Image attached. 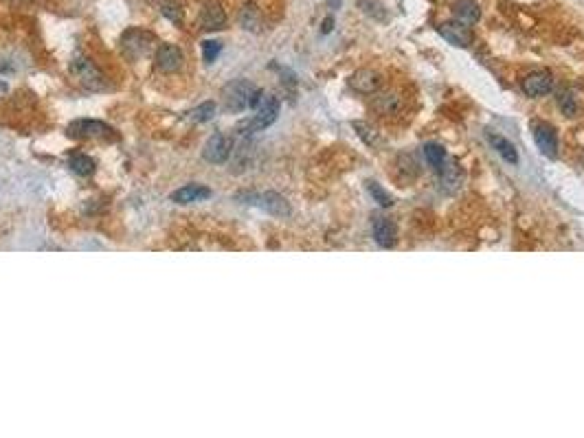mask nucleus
<instances>
[{"label":"nucleus","mask_w":584,"mask_h":438,"mask_svg":"<svg viewBox=\"0 0 584 438\" xmlns=\"http://www.w3.org/2000/svg\"><path fill=\"white\" fill-rule=\"evenodd\" d=\"M264 92L259 88L246 79H235L225 88V108L233 115H240V112L248 110V108H257V103L262 101Z\"/></svg>","instance_id":"f257e3e1"},{"label":"nucleus","mask_w":584,"mask_h":438,"mask_svg":"<svg viewBox=\"0 0 584 438\" xmlns=\"http://www.w3.org/2000/svg\"><path fill=\"white\" fill-rule=\"evenodd\" d=\"M66 134L70 139L82 141V139H117V132L110 128L104 121H95V119H77L68 123Z\"/></svg>","instance_id":"f03ea898"},{"label":"nucleus","mask_w":584,"mask_h":438,"mask_svg":"<svg viewBox=\"0 0 584 438\" xmlns=\"http://www.w3.org/2000/svg\"><path fill=\"white\" fill-rule=\"evenodd\" d=\"M279 117V99L272 94H264L262 101L255 108V117L244 125L246 132H262L266 128H270L272 123Z\"/></svg>","instance_id":"7ed1b4c3"},{"label":"nucleus","mask_w":584,"mask_h":438,"mask_svg":"<svg viewBox=\"0 0 584 438\" xmlns=\"http://www.w3.org/2000/svg\"><path fill=\"white\" fill-rule=\"evenodd\" d=\"M70 72L75 74V77H77L86 88H88V90H104V88H106L104 74L99 72V68L93 64L91 59H86V57H82V55H77L75 59H73Z\"/></svg>","instance_id":"20e7f679"},{"label":"nucleus","mask_w":584,"mask_h":438,"mask_svg":"<svg viewBox=\"0 0 584 438\" xmlns=\"http://www.w3.org/2000/svg\"><path fill=\"white\" fill-rule=\"evenodd\" d=\"M437 33L444 37L446 42L457 46V48H468L475 40V35H472L470 27L459 20H449V22H442L437 27Z\"/></svg>","instance_id":"39448f33"},{"label":"nucleus","mask_w":584,"mask_h":438,"mask_svg":"<svg viewBox=\"0 0 584 438\" xmlns=\"http://www.w3.org/2000/svg\"><path fill=\"white\" fill-rule=\"evenodd\" d=\"M246 199H248V204H255L259 208H264L275 217H288L290 215V204L285 202V197H281L279 193L268 191V193H262V195H246Z\"/></svg>","instance_id":"423d86ee"},{"label":"nucleus","mask_w":584,"mask_h":438,"mask_svg":"<svg viewBox=\"0 0 584 438\" xmlns=\"http://www.w3.org/2000/svg\"><path fill=\"white\" fill-rule=\"evenodd\" d=\"M229 156H231V141L222 132H216L205 145L202 158L207 162H211V165H225Z\"/></svg>","instance_id":"0eeeda50"},{"label":"nucleus","mask_w":584,"mask_h":438,"mask_svg":"<svg viewBox=\"0 0 584 438\" xmlns=\"http://www.w3.org/2000/svg\"><path fill=\"white\" fill-rule=\"evenodd\" d=\"M182 51L176 44H160L156 48V68L165 74L178 72L182 68Z\"/></svg>","instance_id":"6e6552de"},{"label":"nucleus","mask_w":584,"mask_h":438,"mask_svg":"<svg viewBox=\"0 0 584 438\" xmlns=\"http://www.w3.org/2000/svg\"><path fill=\"white\" fill-rule=\"evenodd\" d=\"M350 86L358 94H376L382 88V74L371 68H360L350 77Z\"/></svg>","instance_id":"1a4fd4ad"},{"label":"nucleus","mask_w":584,"mask_h":438,"mask_svg":"<svg viewBox=\"0 0 584 438\" xmlns=\"http://www.w3.org/2000/svg\"><path fill=\"white\" fill-rule=\"evenodd\" d=\"M534 141L547 158L558 156V134L549 123H534Z\"/></svg>","instance_id":"9d476101"},{"label":"nucleus","mask_w":584,"mask_h":438,"mask_svg":"<svg viewBox=\"0 0 584 438\" xmlns=\"http://www.w3.org/2000/svg\"><path fill=\"white\" fill-rule=\"evenodd\" d=\"M404 97L400 92H395V90H387V92H380L376 97V101H374V110L378 112L380 117H397V115H402L404 112Z\"/></svg>","instance_id":"9b49d317"},{"label":"nucleus","mask_w":584,"mask_h":438,"mask_svg":"<svg viewBox=\"0 0 584 438\" xmlns=\"http://www.w3.org/2000/svg\"><path fill=\"white\" fill-rule=\"evenodd\" d=\"M554 88V77L549 72H531L520 79V90L527 97H545Z\"/></svg>","instance_id":"f8f14e48"},{"label":"nucleus","mask_w":584,"mask_h":438,"mask_svg":"<svg viewBox=\"0 0 584 438\" xmlns=\"http://www.w3.org/2000/svg\"><path fill=\"white\" fill-rule=\"evenodd\" d=\"M371 230H374V239L380 248H393L397 239V228L395 223L384 217V215H374L371 217Z\"/></svg>","instance_id":"ddd939ff"},{"label":"nucleus","mask_w":584,"mask_h":438,"mask_svg":"<svg viewBox=\"0 0 584 438\" xmlns=\"http://www.w3.org/2000/svg\"><path fill=\"white\" fill-rule=\"evenodd\" d=\"M198 22H200V29H205V31H220L227 24V14L220 3L209 0V3H205V7L200 9Z\"/></svg>","instance_id":"4468645a"},{"label":"nucleus","mask_w":584,"mask_h":438,"mask_svg":"<svg viewBox=\"0 0 584 438\" xmlns=\"http://www.w3.org/2000/svg\"><path fill=\"white\" fill-rule=\"evenodd\" d=\"M211 197V189L202 184H187L182 189L171 193V202L176 204H194V202H202V199Z\"/></svg>","instance_id":"2eb2a0df"},{"label":"nucleus","mask_w":584,"mask_h":438,"mask_svg":"<svg viewBox=\"0 0 584 438\" xmlns=\"http://www.w3.org/2000/svg\"><path fill=\"white\" fill-rule=\"evenodd\" d=\"M455 20L464 24H477L481 18V7L477 5V0H457L453 7Z\"/></svg>","instance_id":"dca6fc26"},{"label":"nucleus","mask_w":584,"mask_h":438,"mask_svg":"<svg viewBox=\"0 0 584 438\" xmlns=\"http://www.w3.org/2000/svg\"><path fill=\"white\" fill-rule=\"evenodd\" d=\"M488 141L496 149V154H499L505 162H509V165H516V162H518V152H516V147L505 139V136L488 132Z\"/></svg>","instance_id":"f3484780"},{"label":"nucleus","mask_w":584,"mask_h":438,"mask_svg":"<svg viewBox=\"0 0 584 438\" xmlns=\"http://www.w3.org/2000/svg\"><path fill=\"white\" fill-rule=\"evenodd\" d=\"M240 24H242V29H246V31H253V33L262 31V14H259V9L255 7V3H246L242 7Z\"/></svg>","instance_id":"a211bd4d"},{"label":"nucleus","mask_w":584,"mask_h":438,"mask_svg":"<svg viewBox=\"0 0 584 438\" xmlns=\"http://www.w3.org/2000/svg\"><path fill=\"white\" fill-rule=\"evenodd\" d=\"M440 173H442V184H446V189L449 191L459 189V184H462V167H459L457 160H451L449 165H444Z\"/></svg>","instance_id":"6ab92c4d"},{"label":"nucleus","mask_w":584,"mask_h":438,"mask_svg":"<svg viewBox=\"0 0 584 438\" xmlns=\"http://www.w3.org/2000/svg\"><path fill=\"white\" fill-rule=\"evenodd\" d=\"M68 167L75 171L77 175H84V178H86V175H93L95 169H97L95 160L91 156H86V154H73L68 158Z\"/></svg>","instance_id":"aec40b11"},{"label":"nucleus","mask_w":584,"mask_h":438,"mask_svg":"<svg viewBox=\"0 0 584 438\" xmlns=\"http://www.w3.org/2000/svg\"><path fill=\"white\" fill-rule=\"evenodd\" d=\"M424 156H426V162L433 167V169H442L444 167V162H446V149L442 145H435V143H428L424 145Z\"/></svg>","instance_id":"412c9836"},{"label":"nucleus","mask_w":584,"mask_h":438,"mask_svg":"<svg viewBox=\"0 0 584 438\" xmlns=\"http://www.w3.org/2000/svg\"><path fill=\"white\" fill-rule=\"evenodd\" d=\"M367 191H369V195H371V197H374V202H378L382 208H391V206H393V197H391V193H389V191H384L378 182L369 180V182H367Z\"/></svg>","instance_id":"4be33fe9"},{"label":"nucleus","mask_w":584,"mask_h":438,"mask_svg":"<svg viewBox=\"0 0 584 438\" xmlns=\"http://www.w3.org/2000/svg\"><path fill=\"white\" fill-rule=\"evenodd\" d=\"M216 115V103L214 101H209V103H202V106H198L196 110L189 112V119L196 121V123H207L211 121Z\"/></svg>","instance_id":"5701e85b"},{"label":"nucleus","mask_w":584,"mask_h":438,"mask_svg":"<svg viewBox=\"0 0 584 438\" xmlns=\"http://www.w3.org/2000/svg\"><path fill=\"white\" fill-rule=\"evenodd\" d=\"M558 108L565 117H576L578 112V103H576V97L571 92H561L558 94Z\"/></svg>","instance_id":"b1692460"},{"label":"nucleus","mask_w":584,"mask_h":438,"mask_svg":"<svg viewBox=\"0 0 584 438\" xmlns=\"http://www.w3.org/2000/svg\"><path fill=\"white\" fill-rule=\"evenodd\" d=\"M220 51H222V44H220V42H216V40L202 42V57H205L207 64H214V61L218 59V55H220Z\"/></svg>","instance_id":"393cba45"},{"label":"nucleus","mask_w":584,"mask_h":438,"mask_svg":"<svg viewBox=\"0 0 584 438\" xmlns=\"http://www.w3.org/2000/svg\"><path fill=\"white\" fill-rule=\"evenodd\" d=\"M160 11H163V16L167 20H171L173 24H182V9H180V5L165 3V5H160Z\"/></svg>","instance_id":"a878e982"},{"label":"nucleus","mask_w":584,"mask_h":438,"mask_svg":"<svg viewBox=\"0 0 584 438\" xmlns=\"http://www.w3.org/2000/svg\"><path fill=\"white\" fill-rule=\"evenodd\" d=\"M360 7L365 9V14L374 16V18H378V20L387 18V14H384V7L378 3V0H360Z\"/></svg>","instance_id":"bb28decb"},{"label":"nucleus","mask_w":584,"mask_h":438,"mask_svg":"<svg viewBox=\"0 0 584 438\" xmlns=\"http://www.w3.org/2000/svg\"><path fill=\"white\" fill-rule=\"evenodd\" d=\"M352 125H354V130L358 132L360 139H363L367 145H374V143H376V136H374V134H369V132H371V128H369L367 123H363V121H354Z\"/></svg>","instance_id":"cd10ccee"},{"label":"nucleus","mask_w":584,"mask_h":438,"mask_svg":"<svg viewBox=\"0 0 584 438\" xmlns=\"http://www.w3.org/2000/svg\"><path fill=\"white\" fill-rule=\"evenodd\" d=\"M332 27H334V18L330 16V18H326V20H323V27H321V33H323V35H328V33L332 31Z\"/></svg>","instance_id":"c85d7f7f"},{"label":"nucleus","mask_w":584,"mask_h":438,"mask_svg":"<svg viewBox=\"0 0 584 438\" xmlns=\"http://www.w3.org/2000/svg\"><path fill=\"white\" fill-rule=\"evenodd\" d=\"M328 3H330V7H332V9H339V5H341V0H328Z\"/></svg>","instance_id":"c756f323"}]
</instances>
